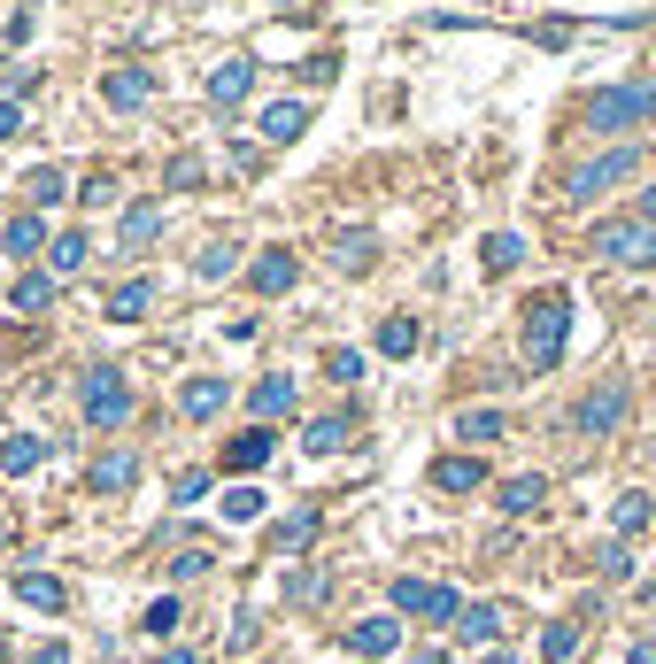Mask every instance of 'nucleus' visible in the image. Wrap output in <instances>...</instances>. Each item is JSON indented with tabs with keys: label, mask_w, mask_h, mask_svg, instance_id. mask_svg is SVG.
<instances>
[{
	"label": "nucleus",
	"mask_w": 656,
	"mask_h": 664,
	"mask_svg": "<svg viewBox=\"0 0 656 664\" xmlns=\"http://www.w3.org/2000/svg\"><path fill=\"white\" fill-rule=\"evenodd\" d=\"M23 39H31V8H16V16H8V31H0V47H23Z\"/></svg>",
	"instance_id": "c03bdc74"
},
{
	"label": "nucleus",
	"mask_w": 656,
	"mask_h": 664,
	"mask_svg": "<svg viewBox=\"0 0 656 664\" xmlns=\"http://www.w3.org/2000/svg\"><path fill=\"white\" fill-rule=\"evenodd\" d=\"M310 456H332V449H347V417H310Z\"/></svg>",
	"instance_id": "c756f323"
},
{
	"label": "nucleus",
	"mask_w": 656,
	"mask_h": 664,
	"mask_svg": "<svg viewBox=\"0 0 656 664\" xmlns=\"http://www.w3.org/2000/svg\"><path fill=\"white\" fill-rule=\"evenodd\" d=\"M548 502V480L541 472H525V480H502V517H533Z\"/></svg>",
	"instance_id": "a211bd4d"
},
{
	"label": "nucleus",
	"mask_w": 656,
	"mask_h": 664,
	"mask_svg": "<svg viewBox=\"0 0 656 664\" xmlns=\"http://www.w3.org/2000/svg\"><path fill=\"white\" fill-rule=\"evenodd\" d=\"M379 355H417V318H386L379 325Z\"/></svg>",
	"instance_id": "c85d7f7f"
},
{
	"label": "nucleus",
	"mask_w": 656,
	"mask_h": 664,
	"mask_svg": "<svg viewBox=\"0 0 656 664\" xmlns=\"http://www.w3.org/2000/svg\"><path fill=\"white\" fill-rule=\"evenodd\" d=\"M0 657H8V642H0Z\"/></svg>",
	"instance_id": "4d7b16f0"
},
{
	"label": "nucleus",
	"mask_w": 656,
	"mask_h": 664,
	"mask_svg": "<svg viewBox=\"0 0 656 664\" xmlns=\"http://www.w3.org/2000/svg\"><path fill=\"white\" fill-rule=\"evenodd\" d=\"M132 480H140V456H132V449H109V456L93 464V487H101V495H124Z\"/></svg>",
	"instance_id": "412c9836"
},
{
	"label": "nucleus",
	"mask_w": 656,
	"mask_h": 664,
	"mask_svg": "<svg viewBox=\"0 0 656 664\" xmlns=\"http://www.w3.org/2000/svg\"><path fill=\"white\" fill-rule=\"evenodd\" d=\"M410 664H448V650H417V657H410Z\"/></svg>",
	"instance_id": "3c124183"
},
{
	"label": "nucleus",
	"mask_w": 656,
	"mask_h": 664,
	"mask_svg": "<svg viewBox=\"0 0 656 664\" xmlns=\"http://www.w3.org/2000/svg\"><path fill=\"white\" fill-rule=\"evenodd\" d=\"M480 255H487V271H517V263H525V240H517V232H487Z\"/></svg>",
	"instance_id": "cd10ccee"
},
{
	"label": "nucleus",
	"mask_w": 656,
	"mask_h": 664,
	"mask_svg": "<svg viewBox=\"0 0 656 664\" xmlns=\"http://www.w3.org/2000/svg\"><path fill=\"white\" fill-rule=\"evenodd\" d=\"M572 650H579V626H548V634H541V657L548 664H564Z\"/></svg>",
	"instance_id": "e433bc0d"
},
{
	"label": "nucleus",
	"mask_w": 656,
	"mask_h": 664,
	"mask_svg": "<svg viewBox=\"0 0 656 664\" xmlns=\"http://www.w3.org/2000/svg\"><path fill=\"white\" fill-rule=\"evenodd\" d=\"M16 132H23V109H16V101H0V140H16Z\"/></svg>",
	"instance_id": "de8ad7c7"
},
{
	"label": "nucleus",
	"mask_w": 656,
	"mask_h": 664,
	"mask_svg": "<svg viewBox=\"0 0 656 664\" xmlns=\"http://www.w3.org/2000/svg\"><path fill=\"white\" fill-rule=\"evenodd\" d=\"M85 417H93V425H124V417H132V386H124L117 363L85 371Z\"/></svg>",
	"instance_id": "0eeeda50"
},
{
	"label": "nucleus",
	"mask_w": 656,
	"mask_h": 664,
	"mask_svg": "<svg viewBox=\"0 0 656 664\" xmlns=\"http://www.w3.org/2000/svg\"><path fill=\"white\" fill-rule=\"evenodd\" d=\"M634 217H649V224H656V185H649V193H642V209H634Z\"/></svg>",
	"instance_id": "603ef678"
},
{
	"label": "nucleus",
	"mask_w": 656,
	"mask_h": 664,
	"mask_svg": "<svg viewBox=\"0 0 656 664\" xmlns=\"http://www.w3.org/2000/svg\"><path fill=\"white\" fill-rule=\"evenodd\" d=\"M148 310H155V286H148V279H124V286L109 294V318H117V325H140Z\"/></svg>",
	"instance_id": "6ab92c4d"
},
{
	"label": "nucleus",
	"mask_w": 656,
	"mask_h": 664,
	"mask_svg": "<svg viewBox=\"0 0 656 664\" xmlns=\"http://www.w3.org/2000/svg\"><path fill=\"white\" fill-rule=\"evenodd\" d=\"M85 255H93V240H85V232H62V240L47 248V263H54V279H70V271H85Z\"/></svg>",
	"instance_id": "b1692460"
},
{
	"label": "nucleus",
	"mask_w": 656,
	"mask_h": 664,
	"mask_svg": "<svg viewBox=\"0 0 656 664\" xmlns=\"http://www.w3.org/2000/svg\"><path fill=\"white\" fill-rule=\"evenodd\" d=\"M626 410H634V386H626V379H603L595 394H579L572 433H579V441H610V433L626 425Z\"/></svg>",
	"instance_id": "39448f33"
},
{
	"label": "nucleus",
	"mask_w": 656,
	"mask_h": 664,
	"mask_svg": "<svg viewBox=\"0 0 656 664\" xmlns=\"http://www.w3.org/2000/svg\"><path fill=\"white\" fill-rule=\"evenodd\" d=\"M572 31H579V23H572V16H564V23H533V39H541V47H564V39H572Z\"/></svg>",
	"instance_id": "a18cd8bd"
},
{
	"label": "nucleus",
	"mask_w": 656,
	"mask_h": 664,
	"mask_svg": "<svg viewBox=\"0 0 656 664\" xmlns=\"http://www.w3.org/2000/svg\"><path fill=\"white\" fill-rule=\"evenodd\" d=\"M302 132H310V101H271V109H263V140H271V148H294Z\"/></svg>",
	"instance_id": "f8f14e48"
},
{
	"label": "nucleus",
	"mask_w": 656,
	"mask_h": 664,
	"mask_svg": "<svg viewBox=\"0 0 656 664\" xmlns=\"http://www.w3.org/2000/svg\"><path fill=\"white\" fill-rule=\"evenodd\" d=\"M140 626H148L155 642H163V634H178V595H155V603L140 611Z\"/></svg>",
	"instance_id": "f704fd0d"
},
{
	"label": "nucleus",
	"mask_w": 656,
	"mask_h": 664,
	"mask_svg": "<svg viewBox=\"0 0 656 664\" xmlns=\"http://www.w3.org/2000/svg\"><path fill=\"white\" fill-rule=\"evenodd\" d=\"M634 170H642V148H610V155H595V163L564 170V201H572V209H587V201H603L610 185H626Z\"/></svg>",
	"instance_id": "20e7f679"
},
{
	"label": "nucleus",
	"mask_w": 656,
	"mask_h": 664,
	"mask_svg": "<svg viewBox=\"0 0 656 664\" xmlns=\"http://www.w3.org/2000/svg\"><path fill=\"white\" fill-rule=\"evenodd\" d=\"M170 495H178V502H201V495H209V472H178V487H170Z\"/></svg>",
	"instance_id": "37998d69"
},
{
	"label": "nucleus",
	"mask_w": 656,
	"mask_h": 664,
	"mask_svg": "<svg viewBox=\"0 0 656 664\" xmlns=\"http://www.w3.org/2000/svg\"><path fill=\"white\" fill-rule=\"evenodd\" d=\"M39 464H47V441H39V433H8V441H0V472H8V480H23V472H39Z\"/></svg>",
	"instance_id": "dca6fc26"
},
{
	"label": "nucleus",
	"mask_w": 656,
	"mask_h": 664,
	"mask_svg": "<svg viewBox=\"0 0 656 664\" xmlns=\"http://www.w3.org/2000/svg\"><path fill=\"white\" fill-rule=\"evenodd\" d=\"M325 371L340 379V386H355V379H363V355H355V348H332V355H325Z\"/></svg>",
	"instance_id": "4c0bfd02"
},
{
	"label": "nucleus",
	"mask_w": 656,
	"mask_h": 664,
	"mask_svg": "<svg viewBox=\"0 0 656 664\" xmlns=\"http://www.w3.org/2000/svg\"><path fill=\"white\" fill-rule=\"evenodd\" d=\"M170 572H178V580H201V572H209V549H185V556H178Z\"/></svg>",
	"instance_id": "49530a36"
},
{
	"label": "nucleus",
	"mask_w": 656,
	"mask_h": 664,
	"mask_svg": "<svg viewBox=\"0 0 656 664\" xmlns=\"http://www.w3.org/2000/svg\"><path fill=\"white\" fill-rule=\"evenodd\" d=\"M224 517H232V525H255V517H263V495H255V487H232V495H224Z\"/></svg>",
	"instance_id": "c9c22d12"
},
{
	"label": "nucleus",
	"mask_w": 656,
	"mask_h": 664,
	"mask_svg": "<svg viewBox=\"0 0 656 664\" xmlns=\"http://www.w3.org/2000/svg\"><path fill=\"white\" fill-rule=\"evenodd\" d=\"M8 302H16V310H31V318H39V310H54V271H23V279L8 286Z\"/></svg>",
	"instance_id": "4be33fe9"
},
{
	"label": "nucleus",
	"mask_w": 656,
	"mask_h": 664,
	"mask_svg": "<svg viewBox=\"0 0 656 664\" xmlns=\"http://www.w3.org/2000/svg\"><path fill=\"white\" fill-rule=\"evenodd\" d=\"M224 402H232V386H224V379H185V394H178V410H185V417H216Z\"/></svg>",
	"instance_id": "aec40b11"
},
{
	"label": "nucleus",
	"mask_w": 656,
	"mask_h": 664,
	"mask_svg": "<svg viewBox=\"0 0 656 664\" xmlns=\"http://www.w3.org/2000/svg\"><path fill=\"white\" fill-rule=\"evenodd\" d=\"M271 449H279V433H271V425H248V433L224 449V472H263V464H271Z\"/></svg>",
	"instance_id": "ddd939ff"
},
{
	"label": "nucleus",
	"mask_w": 656,
	"mask_h": 664,
	"mask_svg": "<svg viewBox=\"0 0 656 664\" xmlns=\"http://www.w3.org/2000/svg\"><path fill=\"white\" fill-rule=\"evenodd\" d=\"M626 664H656V642H634V650H626Z\"/></svg>",
	"instance_id": "8fccbe9b"
},
{
	"label": "nucleus",
	"mask_w": 656,
	"mask_h": 664,
	"mask_svg": "<svg viewBox=\"0 0 656 664\" xmlns=\"http://www.w3.org/2000/svg\"><path fill=\"white\" fill-rule=\"evenodd\" d=\"M564 340H572V302L564 294H533L525 302V363L533 371H556L564 363Z\"/></svg>",
	"instance_id": "f03ea898"
},
{
	"label": "nucleus",
	"mask_w": 656,
	"mask_h": 664,
	"mask_svg": "<svg viewBox=\"0 0 656 664\" xmlns=\"http://www.w3.org/2000/svg\"><path fill=\"white\" fill-rule=\"evenodd\" d=\"M16 603H31V611H62L70 587H62L54 572H16Z\"/></svg>",
	"instance_id": "f3484780"
},
{
	"label": "nucleus",
	"mask_w": 656,
	"mask_h": 664,
	"mask_svg": "<svg viewBox=\"0 0 656 664\" xmlns=\"http://www.w3.org/2000/svg\"><path fill=\"white\" fill-rule=\"evenodd\" d=\"M23 193H31V217H39V209H54V201H62V170L39 163L31 178H23Z\"/></svg>",
	"instance_id": "bb28decb"
},
{
	"label": "nucleus",
	"mask_w": 656,
	"mask_h": 664,
	"mask_svg": "<svg viewBox=\"0 0 656 664\" xmlns=\"http://www.w3.org/2000/svg\"><path fill=\"white\" fill-rule=\"evenodd\" d=\"M248 85H255V62H248V54H232V62H216V70H209V101H216V109H240V101H248Z\"/></svg>",
	"instance_id": "1a4fd4ad"
},
{
	"label": "nucleus",
	"mask_w": 656,
	"mask_h": 664,
	"mask_svg": "<svg viewBox=\"0 0 656 664\" xmlns=\"http://www.w3.org/2000/svg\"><path fill=\"white\" fill-rule=\"evenodd\" d=\"M148 93H155V70H109L101 78V101L109 109H148Z\"/></svg>",
	"instance_id": "9b49d317"
},
{
	"label": "nucleus",
	"mask_w": 656,
	"mask_h": 664,
	"mask_svg": "<svg viewBox=\"0 0 656 664\" xmlns=\"http://www.w3.org/2000/svg\"><path fill=\"white\" fill-rule=\"evenodd\" d=\"M394 611L402 618H433V626H456L464 618V595L448 580H394Z\"/></svg>",
	"instance_id": "423d86ee"
},
{
	"label": "nucleus",
	"mask_w": 656,
	"mask_h": 664,
	"mask_svg": "<svg viewBox=\"0 0 656 664\" xmlns=\"http://www.w3.org/2000/svg\"><path fill=\"white\" fill-rule=\"evenodd\" d=\"M610 525H618V533H642V525H656V502L649 495H618L610 502Z\"/></svg>",
	"instance_id": "a878e982"
},
{
	"label": "nucleus",
	"mask_w": 656,
	"mask_h": 664,
	"mask_svg": "<svg viewBox=\"0 0 656 664\" xmlns=\"http://www.w3.org/2000/svg\"><path fill=\"white\" fill-rule=\"evenodd\" d=\"M248 410H255V417H286V410H294V379H255Z\"/></svg>",
	"instance_id": "5701e85b"
},
{
	"label": "nucleus",
	"mask_w": 656,
	"mask_h": 664,
	"mask_svg": "<svg viewBox=\"0 0 656 664\" xmlns=\"http://www.w3.org/2000/svg\"><path fill=\"white\" fill-rule=\"evenodd\" d=\"M31 664H70V650H62V642H47V650H39Z\"/></svg>",
	"instance_id": "09e8293b"
},
{
	"label": "nucleus",
	"mask_w": 656,
	"mask_h": 664,
	"mask_svg": "<svg viewBox=\"0 0 656 664\" xmlns=\"http://www.w3.org/2000/svg\"><path fill=\"white\" fill-rule=\"evenodd\" d=\"M595 564H603V572H610V580H626V572H634V549H618V541H610V549H603V556H595Z\"/></svg>",
	"instance_id": "79ce46f5"
},
{
	"label": "nucleus",
	"mask_w": 656,
	"mask_h": 664,
	"mask_svg": "<svg viewBox=\"0 0 656 664\" xmlns=\"http://www.w3.org/2000/svg\"><path fill=\"white\" fill-rule=\"evenodd\" d=\"M294 279H302V255H294V248H263V255L248 263V286H255V294H286Z\"/></svg>",
	"instance_id": "6e6552de"
},
{
	"label": "nucleus",
	"mask_w": 656,
	"mask_h": 664,
	"mask_svg": "<svg viewBox=\"0 0 656 664\" xmlns=\"http://www.w3.org/2000/svg\"><path fill=\"white\" fill-rule=\"evenodd\" d=\"M595 263H626V271H649L656 263V224L649 217H618V224H595Z\"/></svg>",
	"instance_id": "7ed1b4c3"
},
{
	"label": "nucleus",
	"mask_w": 656,
	"mask_h": 664,
	"mask_svg": "<svg viewBox=\"0 0 656 664\" xmlns=\"http://www.w3.org/2000/svg\"><path fill=\"white\" fill-rule=\"evenodd\" d=\"M347 650H355V657H394V650H402V626H394V618H355V626H347Z\"/></svg>",
	"instance_id": "4468645a"
},
{
	"label": "nucleus",
	"mask_w": 656,
	"mask_h": 664,
	"mask_svg": "<svg viewBox=\"0 0 656 664\" xmlns=\"http://www.w3.org/2000/svg\"><path fill=\"white\" fill-rule=\"evenodd\" d=\"M279 8H302V0H279Z\"/></svg>",
	"instance_id": "5fc2aeb1"
},
{
	"label": "nucleus",
	"mask_w": 656,
	"mask_h": 664,
	"mask_svg": "<svg viewBox=\"0 0 656 664\" xmlns=\"http://www.w3.org/2000/svg\"><path fill=\"white\" fill-rule=\"evenodd\" d=\"M456 433H464V441H502V410H464Z\"/></svg>",
	"instance_id": "72a5a7b5"
},
{
	"label": "nucleus",
	"mask_w": 656,
	"mask_h": 664,
	"mask_svg": "<svg viewBox=\"0 0 656 664\" xmlns=\"http://www.w3.org/2000/svg\"><path fill=\"white\" fill-rule=\"evenodd\" d=\"M163 664H201V657H193V650H163Z\"/></svg>",
	"instance_id": "864d4df0"
},
{
	"label": "nucleus",
	"mask_w": 656,
	"mask_h": 664,
	"mask_svg": "<svg viewBox=\"0 0 656 664\" xmlns=\"http://www.w3.org/2000/svg\"><path fill=\"white\" fill-rule=\"evenodd\" d=\"M656 117V85H595L587 101H579V124L587 132H634V124H649Z\"/></svg>",
	"instance_id": "f257e3e1"
},
{
	"label": "nucleus",
	"mask_w": 656,
	"mask_h": 664,
	"mask_svg": "<svg viewBox=\"0 0 656 664\" xmlns=\"http://www.w3.org/2000/svg\"><path fill=\"white\" fill-rule=\"evenodd\" d=\"M456 634H464V642H494V634H502V611H494V603H464Z\"/></svg>",
	"instance_id": "393cba45"
},
{
	"label": "nucleus",
	"mask_w": 656,
	"mask_h": 664,
	"mask_svg": "<svg viewBox=\"0 0 656 664\" xmlns=\"http://www.w3.org/2000/svg\"><path fill=\"white\" fill-rule=\"evenodd\" d=\"M193 271H201V279H232V271H240V248H232V240H216V248H201V263H193Z\"/></svg>",
	"instance_id": "2f4dec72"
},
{
	"label": "nucleus",
	"mask_w": 656,
	"mask_h": 664,
	"mask_svg": "<svg viewBox=\"0 0 656 664\" xmlns=\"http://www.w3.org/2000/svg\"><path fill=\"white\" fill-rule=\"evenodd\" d=\"M371 248H379L371 232H340V255H332V263H340V271H371Z\"/></svg>",
	"instance_id": "7c9ffc66"
},
{
	"label": "nucleus",
	"mask_w": 656,
	"mask_h": 664,
	"mask_svg": "<svg viewBox=\"0 0 656 664\" xmlns=\"http://www.w3.org/2000/svg\"><path fill=\"white\" fill-rule=\"evenodd\" d=\"M0 549H8V525H0Z\"/></svg>",
	"instance_id": "6e6d98bb"
},
{
	"label": "nucleus",
	"mask_w": 656,
	"mask_h": 664,
	"mask_svg": "<svg viewBox=\"0 0 656 664\" xmlns=\"http://www.w3.org/2000/svg\"><path fill=\"white\" fill-rule=\"evenodd\" d=\"M193 185H201V155H178L170 163V193H193Z\"/></svg>",
	"instance_id": "ea45409f"
},
{
	"label": "nucleus",
	"mask_w": 656,
	"mask_h": 664,
	"mask_svg": "<svg viewBox=\"0 0 656 664\" xmlns=\"http://www.w3.org/2000/svg\"><path fill=\"white\" fill-rule=\"evenodd\" d=\"M433 487L441 495H472V487H487V464L480 456H441L433 464Z\"/></svg>",
	"instance_id": "2eb2a0df"
},
{
	"label": "nucleus",
	"mask_w": 656,
	"mask_h": 664,
	"mask_svg": "<svg viewBox=\"0 0 656 664\" xmlns=\"http://www.w3.org/2000/svg\"><path fill=\"white\" fill-rule=\"evenodd\" d=\"M31 248H39V217H16L8 224V255H31Z\"/></svg>",
	"instance_id": "58836bf2"
},
{
	"label": "nucleus",
	"mask_w": 656,
	"mask_h": 664,
	"mask_svg": "<svg viewBox=\"0 0 656 664\" xmlns=\"http://www.w3.org/2000/svg\"><path fill=\"white\" fill-rule=\"evenodd\" d=\"M155 232H163V201H132V209H124V224H117L124 255H148V248H155Z\"/></svg>",
	"instance_id": "9d476101"
},
{
	"label": "nucleus",
	"mask_w": 656,
	"mask_h": 664,
	"mask_svg": "<svg viewBox=\"0 0 656 664\" xmlns=\"http://www.w3.org/2000/svg\"><path fill=\"white\" fill-rule=\"evenodd\" d=\"M286 595H294V603H317V595H325V572H294Z\"/></svg>",
	"instance_id": "a19ab883"
},
{
	"label": "nucleus",
	"mask_w": 656,
	"mask_h": 664,
	"mask_svg": "<svg viewBox=\"0 0 656 664\" xmlns=\"http://www.w3.org/2000/svg\"><path fill=\"white\" fill-rule=\"evenodd\" d=\"M271 541H279V549H310V541H317V510H294V517H286Z\"/></svg>",
	"instance_id": "473e14b6"
}]
</instances>
